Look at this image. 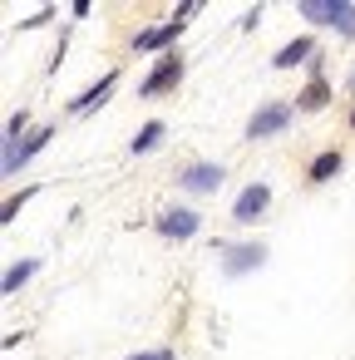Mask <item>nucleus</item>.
<instances>
[{
  "mask_svg": "<svg viewBox=\"0 0 355 360\" xmlns=\"http://www.w3.org/2000/svg\"><path fill=\"white\" fill-rule=\"evenodd\" d=\"M183 79V50H168L158 65H153V75L138 84V99H153V94H168L173 84Z\"/></svg>",
  "mask_w": 355,
  "mask_h": 360,
  "instance_id": "nucleus-1",
  "label": "nucleus"
},
{
  "mask_svg": "<svg viewBox=\"0 0 355 360\" xmlns=\"http://www.w3.org/2000/svg\"><path fill=\"white\" fill-rule=\"evenodd\" d=\"M45 143H50V129L40 124V129H30L20 143H6V158H0V168H6V173H20V168H25V163L45 148Z\"/></svg>",
  "mask_w": 355,
  "mask_h": 360,
  "instance_id": "nucleus-2",
  "label": "nucleus"
},
{
  "mask_svg": "<svg viewBox=\"0 0 355 360\" xmlns=\"http://www.w3.org/2000/svg\"><path fill=\"white\" fill-rule=\"evenodd\" d=\"M217 252H222V271H227V276H242V271H252V266H262V262H266V247H262V242H252V247L217 242Z\"/></svg>",
  "mask_w": 355,
  "mask_h": 360,
  "instance_id": "nucleus-3",
  "label": "nucleus"
},
{
  "mask_svg": "<svg viewBox=\"0 0 355 360\" xmlns=\"http://www.w3.org/2000/svg\"><path fill=\"white\" fill-rule=\"evenodd\" d=\"M286 124H291V104H266V109H257V114H252L247 139H271V134H281Z\"/></svg>",
  "mask_w": 355,
  "mask_h": 360,
  "instance_id": "nucleus-4",
  "label": "nucleus"
},
{
  "mask_svg": "<svg viewBox=\"0 0 355 360\" xmlns=\"http://www.w3.org/2000/svg\"><path fill=\"white\" fill-rule=\"evenodd\" d=\"M193 232H198V212H193V207H168V212H158V237L188 242Z\"/></svg>",
  "mask_w": 355,
  "mask_h": 360,
  "instance_id": "nucleus-5",
  "label": "nucleus"
},
{
  "mask_svg": "<svg viewBox=\"0 0 355 360\" xmlns=\"http://www.w3.org/2000/svg\"><path fill=\"white\" fill-rule=\"evenodd\" d=\"M266 207H271V188H266V183H252V188H242V198L232 202V217H237V222H257Z\"/></svg>",
  "mask_w": 355,
  "mask_h": 360,
  "instance_id": "nucleus-6",
  "label": "nucleus"
},
{
  "mask_svg": "<svg viewBox=\"0 0 355 360\" xmlns=\"http://www.w3.org/2000/svg\"><path fill=\"white\" fill-rule=\"evenodd\" d=\"M178 35H183V25H178V20H168V25H153V30L134 35V50H138V55H148V50H163V55H168V50L178 45Z\"/></svg>",
  "mask_w": 355,
  "mask_h": 360,
  "instance_id": "nucleus-7",
  "label": "nucleus"
},
{
  "mask_svg": "<svg viewBox=\"0 0 355 360\" xmlns=\"http://www.w3.org/2000/svg\"><path fill=\"white\" fill-rule=\"evenodd\" d=\"M222 188V168L217 163H188L183 168V193H212Z\"/></svg>",
  "mask_w": 355,
  "mask_h": 360,
  "instance_id": "nucleus-8",
  "label": "nucleus"
},
{
  "mask_svg": "<svg viewBox=\"0 0 355 360\" xmlns=\"http://www.w3.org/2000/svg\"><path fill=\"white\" fill-rule=\"evenodd\" d=\"M306 60H316V40H311V35H296L291 45L276 50V70H296V65H306Z\"/></svg>",
  "mask_w": 355,
  "mask_h": 360,
  "instance_id": "nucleus-9",
  "label": "nucleus"
},
{
  "mask_svg": "<svg viewBox=\"0 0 355 360\" xmlns=\"http://www.w3.org/2000/svg\"><path fill=\"white\" fill-rule=\"evenodd\" d=\"M114 84H119V75H104V79H99L94 89H84V94H79V99L70 104V114H89V109H99V104H104V99L114 94Z\"/></svg>",
  "mask_w": 355,
  "mask_h": 360,
  "instance_id": "nucleus-10",
  "label": "nucleus"
},
{
  "mask_svg": "<svg viewBox=\"0 0 355 360\" xmlns=\"http://www.w3.org/2000/svg\"><path fill=\"white\" fill-rule=\"evenodd\" d=\"M325 104H330V84H325V79H311V84L301 89V99H296L301 114H316V109H325Z\"/></svg>",
  "mask_w": 355,
  "mask_h": 360,
  "instance_id": "nucleus-11",
  "label": "nucleus"
},
{
  "mask_svg": "<svg viewBox=\"0 0 355 360\" xmlns=\"http://www.w3.org/2000/svg\"><path fill=\"white\" fill-rule=\"evenodd\" d=\"M35 271H40V262H35V257H25V262H15V266L6 271V281H0V286H6V296H11V291H20V286H25V281H30Z\"/></svg>",
  "mask_w": 355,
  "mask_h": 360,
  "instance_id": "nucleus-12",
  "label": "nucleus"
},
{
  "mask_svg": "<svg viewBox=\"0 0 355 360\" xmlns=\"http://www.w3.org/2000/svg\"><path fill=\"white\" fill-rule=\"evenodd\" d=\"M158 143H163V124H143V129L134 134L129 153H138V158H143V153H148V148H158Z\"/></svg>",
  "mask_w": 355,
  "mask_h": 360,
  "instance_id": "nucleus-13",
  "label": "nucleus"
},
{
  "mask_svg": "<svg viewBox=\"0 0 355 360\" xmlns=\"http://www.w3.org/2000/svg\"><path fill=\"white\" fill-rule=\"evenodd\" d=\"M335 173H340V153H335V148H330V153H321V158L311 163V183H330Z\"/></svg>",
  "mask_w": 355,
  "mask_h": 360,
  "instance_id": "nucleus-14",
  "label": "nucleus"
},
{
  "mask_svg": "<svg viewBox=\"0 0 355 360\" xmlns=\"http://www.w3.org/2000/svg\"><path fill=\"white\" fill-rule=\"evenodd\" d=\"M330 15H335V0H306L301 6V20L311 25H330Z\"/></svg>",
  "mask_w": 355,
  "mask_h": 360,
  "instance_id": "nucleus-15",
  "label": "nucleus"
},
{
  "mask_svg": "<svg viewBox=\"0 0 355 360\" xmlns=\"http://www.w3.org/2000/svg\"><path fill=\"white\" fill-rule=\"evenodd\" d=\"M330 25L345 35V40H355V6H345V0H335V15H330Z\"/></svg>",
  "mask_w": 355,
  "mask_h": 360,
  "instance_id": "nucleus-16",
  "label": "nucleus"
},
{
  "mask_svg": "<svg viewBox=\"0 0 355 360\" xmlns=\"http://www.w3.org/2000/svg\"><path fill=\"white\" fill-rule=\"evenodd\" d=\"M35 193H40V188H25V193H11V198H6V207H0V222H11V217H15V212H20V207H25V202H30Z\"/></svg>",
  "mask_w": 355,
  "mask_h": 360,
  "instance_id": "nucleus-17",
  "label": "nucleus"
},
{
  "mask_svg": "<svg viewBox=\"0 0 355 360\" xmlns=\"http://www.w3.org/2000/svg\"><path fill=\"white\" fill-rule=\"evenodd\" d=\"M25 124H30V114H25V109H15V114L6 119V143H20V134H25Z\"/></svg>",
  "mask_w": 355,
  "mask_h": 360,
  "instance_id": "nucleus-18",
  "label": "nucleus"
},
{
  "mask_svg": "<svg viewBox=\"0 0 355 360\" xmlns=\"http://www.w3.org/2000/svg\"><path fill=\"white\" fill-rule=\"evenodd\" d=\"M50 20H55V11H40V15H30V20L20 25V35H25V30H40V25H50Z\"/></svg>",
  "mask_w": 355,
  "mask_h": 360,
  "instance_id": "nucleus-19",
  "label": "nucleus"
},
{
  "mask_svg": "<svg viewBox=\"0 0 355 360\" xmlns=\"http://www.w3.org/2000/svg\"><path fill=\"white\" fill-rule=\"evenodd\" d=\"M148 360H173V350H153V355H148Z\"/></svg>",
  "mask_w": 355,
  "mask_h": 360,
  "instance_id": "nucleus-20",
  "label": "nucleus"
},
{
  "mask_svg": "<svg viewBox=\"0 0 355 360\" xmlns=\"http://www.w3.org/2000/svg\"><path fill=\"white\" fill-rule=\"evenodd\" d=\"M148 355H153V350H148ZM148 355H134V360H148Z\"/></svg>",
  "mask_w": 355,
  "mask_h": 360,
  "instance_id": "nucleus-21",
  "label": "nucleus"
},
{
  "mask_svg": "<svg viewBox=\"0 0 355 360\" xmlns=\"http://www.w3.org/2000/svg\"><path fill=\"white\" fill-rule=\"evenodd\" d=\"M350 89H355V75H350Z\"/></svg>",
  "mask_w": 355,
  "mask_h": 360,
  "instance_id": "nucleus-22",
  "label": "nucleus"
},
{
  "mask_svg": "<svg viewBox=\"0 0 355 360\" xmlns=\"http://www.w3.org/2000/svg\"><path fill=\"white\" fill-rule=\"evenodd\" d=\"M350 129H355V114H350Z\"/></svg>",
  "mask_w": 355,
  "mask_h": 360,
  "instance_id": "nucleus-23",
  "label": "nucleus"
}]
</instances>
